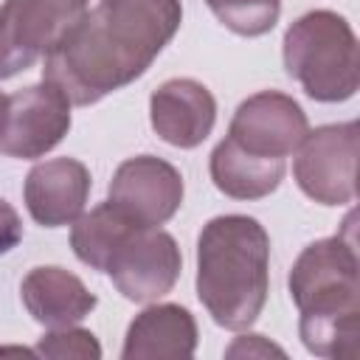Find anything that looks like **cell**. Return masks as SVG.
Masks as SVG:
<instances>
[{
    "label": "cell",
    "mask_w": 360,
    "mask_h": 360,
    "mask_svg": "<svg viewBox=\"0 0 360 360\" xmlns=\"http://www.w3.org/2000/svg\"><path fill=\"white\" fill-rule=\"evenodd\" d=\"M180 22V0H98L42 56V79L90 107L143 76Z\"/></svg>",
    "instance_id": "1"
},
{
    "label": "cell",
    "mask_w": 360,
    "mask_h": 360,
    "mask_svg": "<svg viewBox=\"0 0 360 360\" xmlns=\"http://www.w3.org/2000/svg\"><path fill=\"white\" fill-rule=\"evenodd\" d=\"M346 217L343 233L309 242L292 262L287 287L298 307V335L315 357H354L360 338V259Z\"/></svg>",
    "instance_id": "2"
},
{
    "label": "cell",
    "mask_w": 360,
    "mask_h": 360,
    "mask_svg": "<svg viewBox=\"0 0 360 360\" xmlns=\"http://www.w3.org/2000/svg\"><path fill=\"white\" fill-rule=\"evenodd\" d=\"M270 292V236L248 214H222L197 236V298L231 332L256 323Z\"/></svg>",
    "instance_id": "3"
},
{
    "label": "cell",
    "mask_w": 360,
    "mask_h": 360,
    "mask_svg": "<svg viewBox=\"0 0 360 360\" xmlns=\"http://www.w3.org/2000/svg\"><path fill=\"white\" fill-rule=\"evenodd\" d=\"M281 59L287 76H292L312 101L340 104L357 93V37L338 11L315 8L290 22L281 42Z\"/></svg>",
    "instance_id": "4"
},
{
    "label": "cell",
    "mask_w": 360,
    "mask_h": 360,
    "mask_svg": "<svg viewBox=\"0 0 360 360\" xmlns=\"http://www.w3.org/2000/svg\"><path fill=\"white\" fill-rule=\"evenodd\" d=\"M357 121L309 129L292 160V177L298 188L321 205H349L357 194Z\"/></svg>",
    "instance_id": "5"
},
{
    "label": "cell",
    "mask_w": 360,
    "mask_h": 360,
    "mask_svg": "<svg viewBox=\"0 0 360 360\" xmlns=\"http://www.w3.org/2000/svg\"><path fill=\"white\" fill-rule=\"evenodd\" d=\"M90 0H3L0 79L28 70L84 17Z\"/></svg>",
    "instance_id": "6"
},
{
    "label": "cell",
    "mask_w": 360,
    "mask_h": 360,
    "mask_svg": "<svg viewBox=\"0 0 360 360\" xmlns=\"http://www.w3.org/2000/svg\"><path fill=\"white\" fill-rule=\"evenodd\" d=\"M183 270V253L172 233L160 228H135L110 256L104 273L115 290L135 304H149L172 292Z\"/></svg>",
    "instance_id": "7"
},
{
    "label": "cell",
    "mask_w": 360,
    "mask_h": 360,
    "mask_svg": "<svg viewBox=\"0 0 360 360\" xmlns=\"http://www.w3.org/2000/svg\"><path fill=\"white\" fill-rule=\"evenodd\" d=\"M70 107L68 96L45 79L11 93L0 135V155L20 160L45 158L70 132Z\"/></svg>",
    "instance_id": "8"
},
{
    "label": "cell",
    "mask_w": 360,
    "mask_h": 360,
    "mask_svg": "<svg viewBox=\"0 0 360 360\" xmlns=\"http://www.w3.org/2000/svg\"><path fill=\"white\" fill-rule=\"evenodd\" d=\"M307 132V112L292 96L281 90H262L236 107L225 138L256 158L287 160V155L298 149Z\"/></svg>",
    "instance_id": "9"
},
{
    "label": "cell",
    "mask_w": 360,
    "mask_h": 360,
    "mask_svg": "<svg viewBox=\"0 0 360 360\" xmlns=\"http://www.w3.org/2000/svg\"><path fill=\"white\" fill-rule=\"evenodd\" d=\"M183 174L163 158H127L107 188V200L143 228H160L183 205Z\"/></svg>",
    "instance_id": "10"
},
{
    "label": "cell",
    "mask_w": 360,
    "mask_h": 360,
    "mask_svg": "<svg viewBox=\"0 0 360 360\" xmlns=\"http://www.w3.org/2000/svg\"><path fill=\"white\" fill-rule=\"evenodd\" d=\"M90 169L76 158H51L25 174L22 200L31 219L42 228L73 225L90 200Z\"/></svg>",
    "instance_id": "11"
},
{
    "label": "cell",
    "mask_w": 360,
    "mask_h": 360,
    "mask_svg": "<svg viewBox=\"0 0 360 360\" xmlns=\"http://www.w3.org/2000/svg\"><path fill=\"white\" fill-rule=\"evenodd\" d=\"M149 121L169 146L197 149L217 124V98L197 79H169L152 90Z\"/></svg>",
    "instance_id": "12"
},
{
    "label": "cell",
    "mask_w": 360,
    "mask_h": 360,
    "mask_svg": "<svg viewBox=\"0 0 360 360\" xmlns=\"http://www.w3.org/2000/svg\"><path fill=\"white\" fill-rule=\"evenodd\" d=\"M20 298L28 315L45 329L82 323L98 304V298L84 287L79 276L56 264L28 270L20 284Z\"/></svg>",
    "instance_id": "13"
},
{
    "label": "cell",
    "mask_w": 360,
    "mask_h": 360,
    "mask_svg": "<svg viewBox=\"0 0 360 360\" xmlns=\"http://www.w3.org/2000/svg\"><path fill=\"white\" fill-rule=\"evenodd\" d=\"M197 321L180 304H152L132 318L127 326L124 360L149 357H191L197 352Z\"/></svg>",
    "instance_id": "14"
},
{
    "label": "cell",
    "mask_w": 360,
    "mask_h": 360,
    "mask_svg": "<svg viewBox=\"0 0 360 360\" xmlns=\"http://www.w3.org/2000/svg\"><path fill=\"white\" fill-rule=\"evenodd\" d=\"M208 172L214 186L233 200H262L278 188L284 180L287 163L281 158H256L245 149H239L231 138H222L211 158Z\"/></svg>",
    "instance_id": "15"
},
{
    "label": "cell",
    "mask_w": 360,
    "mask_h": 360,
    "mask_svg": "<svg viewBox=\"0 0 360 360\" xmlns=\"http://www.w3.org/2000/svg\"><path fill=\"white\" fill-rule=\"evenodd\" d=\"M141 228L135 219H129L118 205L98 202L96 208H90L87 214H82L73 228H70V248L76 253V259L98 273H104L110 256L115 253V248L135 231Z\"/></svg>",
    "instance_id": "16"
},
{
    "label": "cell",
    "mask_w": 360,
    "mask_h": 360,
    "mask_svg": "<svg viewBox=\"0 0 360 360\" xmlns=\"http://www.w3.org/2000/svg\"><path fill=\"white\" fill-rule=\"evenodd\" d=\"M214 17L239 37H264L276 28L281 0H205Z\"/></svg>",
    "instance_id": "17"
},
{
    "label": "cell",
    "mask_w": 360,
    "mask_h": 360,
    "mask_svg": "<svg viewBox=\"0 0 360 360\" xmlns=\"http://www.w3.org/2000/svg\"><path fill=\"white\" fill-rule=\"evenodd\" d=\"M37 357H48V360H98L101 357V343L90 329H82L79 323L73 326H59V329H48L39 343H37Z\"/></svg>",
    "instance_id": "18"
},
{
    "label": "cell",
    "mask_w": 360,
    "mask_h": 360,
    "mask_svg": "<svg viewBox=\"0 0 360 360\" xmlns=\"http://www.w3.org/2000/svg\"><path fill=\"white\" fill-rule=\"evenodd\" d=\"M20 242H22V219L17 208L0 197V256H6Z\"/></svg>",
    "instance_id": "19"
},
{
    "label": "cell",
    "mask_w": 360,
    "mask_h": 360,
    "mask_svg": "<svg viewBox=\"0 0 360 360\" xmlns=\"http://www.w3.org/2000/svg\"><path fill=\"white\" fill-rule=\"evenodd\" d=\"M225 354L228 357H270V354H278V357H284V349L281 346H276V343H270V340H264L262 335H242V338H236L228 349H225Z\"/></svg>",
    "instance_id": "20"
},
{
    "label": "cell",
    "mask_w": 360,
    "mask_h": 360,
    "mask_svg": "<svg viewBox=\"0 0 360 360\" xmlns=\"http://www.w3.org/2000/svg\"><path fill=\"white\" fill-rule=\"evenodd\" d=\"M6 110H8V96L0 90V135H3V124H6Z\"/></svg>",
    "instance_id": "21"
}]
</instances>
